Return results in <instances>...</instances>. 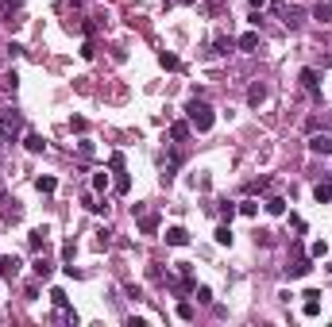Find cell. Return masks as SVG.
Listing matches in <instances>:
<instances>
[{"label": "cell", "mask_w": 332, "mask_h": 327, "mask_svg": "<svg viewBox=\"0 0 332 327\" xmlns=\"http://www.w3.org/2000/svg\"><path fill=\"white\" fill-rule=\"evenodd\" d=\"M23 147L31 150V154H43V147H46V143L35 135V131H27V135H23Z\"/></svg>", "instance_id": "obj_11"}, {"label": "cell", "mask_w": 332, "mask_h": 327, "mask_svg": "<svg viewBox=\"0 0 332 327\" xmlns=\"http://www.w3.org/2000/svg\"><path fill=\"white\" fill-rule=\"evenodd\" d=\"M31 269H35V277H43V281H46V277H51V274H54V262H46V258H43V254H39V258H35V262H31Z\"/></svg>", "instance_id": "obj_9"}, {"label": "cell", "mask_w": 332, "mask_h": 327, "mask_svg": "<svg viewBox=\"0 0 332 327\" xmlns=\"http://www.w3.org/2000/svg\"><path fill=\"white\" fill-rule=\"evenodd\" d=\"M108 185H112L108 173H93V193H108Z\"/></svg>", "instance_id": "obj_14"}, {"label": "cell", "mask_w": 332, "mask_h": 327, "mask_svg": "<svg viewBox=\"0 0 332 327\" xmlns=\"http://www.w3.org/2000/svg\"><path fill=\"white\" fill-rule=\"evenodd\" d=\"M309 150H313V154H332V139L328 135H313L309 139Z\"/></svg>", "instance_id": "obj_7"}, {"label": "cell", "mask_w": 332, "mask_h": 327, "mask_svg": "<svg viewBox=\"0 0 332 327\" xmlns=\"http://www.w3.org/2000/svg\"><path fill=\"white\" fill-rule=\"evenodd\" d=\"M185 120H189L193 131H201V135H205V131H212L217 116H212V108L205 100H189V104H185Z\"/></svg>", "instance_id": "obj_1"}, {"label": "cell", "mask_w": 332, "mask_h": 327, "mask_svg": "<svg viewBox=\"0 0 332 327\" xmlns=\"http://www.w3.org/2000/svg\"><path fill=\"white\" fill-rule=\"evenodd\" d=\"M328 4H332V0H328Z\"/></svg>", "instance_id": "obj_31"}, {"label": "cell", "mask_w": 332, "mask_h": 327, "mask_svg": "<svg viewBox=\"0 0 332 327\" xmlns=\"http://www.w3.org/2000/svg\"><path fill=\"white\" fill-rule=\"evenodd\" d=\"M170 139H174V143H185V139H189V120L170 123Z\"/></svg>", "instance_id": "obj_8"}, {"label": "cell", "mask_w": 332, "mask_h": 327, "mask_svg": "<svg viewBox=\"0 0 332 327\" xmlns=\"http://www.w3.org/2000/svg\"><path fill=\"white\" fill-rule=\"evenodd\" d=\"M217 50L228 54V50H232V39H224V35H220V39H217Z\"/></svg>", "instance_id": "obj_29"}, {"label": "cell", "mask_w": 332, "mask_h": 327, "mask_svg": "<svg viewBox=\"0 0 332 327\" xmlns=\"http://www.w3.org/2000/svg\"><path fill=\"white\" fill-rule=\"evenodd\" d=\"M19 131H23V120H19V112H0V135L8 139V143H16Z\"/></svg>", "instance_id": "obj_2"}, {"label": "cell", "mask_w": 332, "mask_h": 327, "mask_svg": "<svg viewBox=\"0 0 332 327\" xmlns=\"http://www.w3.org/2000/svg\"><path fill=\"white\" fill-rule=\"evenodd\" d=\"M271 189V177H259V181H251V193H267Z\"/></svg>", "instance_id": "obj_24"}, {"label": "cell", "mask_w": 332, "mask_h": 327, "mask_svg": "<svg viewBox=\"0 0 332 327\" xmlns=\"http://www.w3.org/2000/svg\"><path fill=\"white\" fill-rule=\"evenodd\" d=\"M286 23L297 27V23H301V12H297V8H286Z\"/></svg>", "instance_id": "obj_26"}, {"label": "cell", "mask_w": 332, "mask_h": 327, "mask_svg": "<svg viewBox=\"0 0 332 327\" xmlns=\"http://www.w3.org/2000/svg\"><path fill=\"white\" fill-rule=\"evenodd\" d=\"M267 96H271V89L263 85V81H255V85L247 89V104H251V108H259V104L267 100Z\"/></svg>", "instance_id": "obj_4"}, {"label": "cell", "mask_w": 332, "mask_h": 327, "mask_svg": "<svg viewBox=\"0 0 332 327\" xmlns=\"http://www.w3.org/2000/svg\"><path fill=\"white\" fill-rule=\"evenodd\" d=\"M166 242H170V247H185V242H189V231H185V227H166Z\"/></svg>", "instance_id": "obj_6"}, {"label": "cell", "mask_w": 332, "mask_h": 327, "mask_svg": "<svg viewBox=\"0 0 332 327\" xmlns=\"http://www.w3.org/2000/svg\"><path fill=\"white\" fill-rule=\"evenodd\" d=\"M116 173H120V177H116V193H128V189H131V181H128V173H124V170H116Z\"/></svg>", "instance_id": "obj_21"}, {"label": "cell", "mask_w": 332, "mask_h": 327, "mask_svg": "<svg viewBox=\"0 0 332 327\" xmlns=\"http://www.w3.org/2000/svg\"><path fill=\"white\" fill-rule=\"evenodd\" d=\"M309 269H313V266H309V258H297L294 266H290V277H305Z\"/></svg>", "instance_id": "obj_16"}, {"label": "cell", "mask_w": 332, "mask_h": 327, "mask_svg": "<svg viewBox=\"0 0 332 327\" xmlns=\"http://www.w3.org/2000/svg\"><path fill=\"white\" fill-rule=\"evenodd\" d=\"M135 215H139L143 235H155V231H158V215H155V212H143V208H135Z\"/></svg>", "instance_id": "obj_5"}, {"label": "cell", "mask_w": 332, "mask_h": 327, "mask_svg": "<svg viewBox=\"0 0 332 327\" xmlns=\"http://www.w3.org/2000/svg\"><path fill=\"white\" fill-rule=\"evenodd\" d=\"M19 266H23V262H19L16 254H0V277H4V281L19 277Z\"/></svg>", "instance_id": "obj_3"}, {"label": "cell", "mask_w": 332, "mask_h": 327, "mask_svg": "<svg viewBox=\"0 0 332 327\" xmlns=\"http://www.w3.org/2000/svg\"><path fill=\"white\" fill-rule=\"evenodd\" d=\"M247 4H251V8H255V12H259V8H263V4H267V0H247Z\"/></svg>", "instance_id": "obj_30"}, {"label": "cell", "mask_w": 332, "mask_h": 327, "mask_svg": "<svg viewBox=\"0 0 332 327\" xmlns=\"http://www.w3.org/2000/svg\"><path fill=\"white\" fill-rule=\"evenodd\" d=\"M301 85H305L309 93H317V85H321V73H317V69H301Z\"/></svg>", "instance_id": "obj_12"}, {"label": "cell", "mask_w": 332, "mask_h": 327, "mask_svg": "<svg viewBox=\"0 0 332 327\" xmlns=\"http://www.w3.org/2000/svg\"><path fill=\"white\" fill-rule=\"evenodd\" d=\"M240 212H244V215H259V204H255V200H244V204H240Z\"/></svg>", "instance_id": "obj_25"}, {"label": "cell", "mask_w": 332, "mask_h": 327, "mask_svg": "<svg viewBox=\"0 0 332 327\" xmlns=\"http://www.w3.org/2000/svg\"><path fill=\"white\" fill-rule=\"evenodd\" d=\"M255 46H259V35H255V31L240 35V50H255Z\"/></svg>", "instance_id": "obj_17"}, {"label": "cell", "mask_w": 332, "mask_h": 327, "mask_svg": "<svg viewBox=\"0 0 332 327\" xmlns=\"http://www.w3.org/2000/svg\"><path fill=\"white\" fill-rule=\"evenodd\" d=\"M27 242H31V247H43V242H46V231H31V235H27Z\"/></svg>", "instance_id": "obj_23"}, {"label": "cell", "mask_w": 332, "mask_h": 327, "mask_svg": "<svg viewBox=\"0 0 332 327\" xmlns=\"http://www.w3.org/2000/svg\"><path fill=\"white\" fill-rule=\"evenodd\" d=\"M35 189L39 193H54V189H58V181H54V177H35Z\"/></svg>", "instance_id": "obj_18"}, {"label": "cell", "mask_w": 332, "mask_h": 327, "mask_svg": "<svg viewBox=\"0 0 332 327\" xmlns=\"http://www.w3.org/2000/svg\"><path fill=\"white\" fill-rule=\"evenodd\" d=\"M217 242H220V247H232V227H228V224L217 227Z\"/></svg>", "instance_id": "obj_19"}, {"label": "cell", "mask_w": 332, "mask_h": 327, "mask_svg": "<svg viewBox=\"0 0 332 327\" xmlns=\"http://www.w3.org/2000/svg\"><path fill=\"white\" fill-rule=\"evenodd\" d=\"M178 316H182V319H193V304L182 301V304H178Z\"/></svg>", "instance_id": "obj_27"}, {"label": "cell", "mask_w": 332, "mask_h": 327, "mask_svg": "<svg viewBox=\"0 0 332 327\" xmlns=\"http://www.w3.org/2000/svg\"><path fill=\"white\" fill-rule=\"evenodd\" d=\"M263 208H267L271 215H286V200H282V197H267V200H263Z\"/></svg>", "instance_id": "obj_10"}, {"label": "cell", "mask_w": 332, "mask_h": 327, "mask_svg": "<svg viewBox=\"0 0 332 327\" xmlns=\"http://www.w3.org/2000/svg\"><path fill=\"white\" fill-rule=\"evenodd\" d=\"M324 254H328V242H324V239H317L313 247H309V258H324Z\"/></svg>", "instance_id": "obj_20"}, {"label": "cell", "mask_w": 332, "mask_h": 327, "mask_svg": "<svg viewBox=\"0 0 332 327\" xmlns=\"http://www.w3.org/2000/svg\"><path fill=\"white\" fill-rule=\"evenodd\" d=\"M313 197H317V204H328V200H332V185H328V181H324V185H317Z\"/></svg>", "instance_id": "obj_15"}, {"label": "cell", "mask_w": 332, "mask_h": 327, "mask_svg": "<svg viewBox=\"0 0 332 327\" xmlns=\"http://www.w3.org/2000/svg\"><path fill=\"white\" fill-rule=\"evenodd\" d=\"M51 301H54V308H66V293H62V289H51Z\"/></svg>", "instance_id": "obj_22"}, {"label": "cell", "mask_w": 332, "mask_h": 327, "mask_svg": "<svg viewBox=\"0 0 332 327\" xmlns=\"http://www.w3.org/2000/svg\"><path fill=\"white\" fill-rule=\"evenodd\" d=\"M313 19H317V23H332V4H328V0L313 8Z\"/></svg>", "instance_id": "obj_13"}, {"label": "cell", "mask_w": 332, "mask_h": 327, "mask_svg": "<svg viewBox=\"0 0 332 327\" xmlns=\"http://www.w3.org/2000/svg\"><path fill=\"white\" fill-rule=\"evenodd\" d=\"M158 62H162V69H178V58H174V54H162Z\"/></svg>", "instance_id": "obj_28"}]
</instances>
